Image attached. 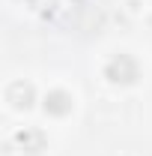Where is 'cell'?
Returning <instances> with one entry per match:
<instances>
[{"mask_svg": "<svg viewBox=\"0 0 152 156\" xmlns=\"http://www.w3.org/2000/svg\"><path fill=\"white\" fill-rule=\"evenodd\" d=\"M104 75L111 78L114 84H131L137 78V60L131 54H116L107 66H104Z\"/></svg>", "mask_w": 152, "mask_h": 156, "instance_id": "cell-1", "label": "cell"}, {"mask_svg": "<svg viewBox=\"0 0 152 156\" xmlns=\"http://www.w3.org/2000/svg\"><path fill=\"white\" fill-rule=\"evenodd\" d=\"M6 99L12 102V108H30V105H33V84L15 81V84L6 90Z\"/></svg>", "mask_w": 152, "mask_h": 156, "instance_id": "cell-2", "label": "cell"}, {"mask_svg": "<svg viewBox=\"0 0 152 156\" xmlns=\"http://www.w3.org/2000/svg\"><path fill=\"white\" fill-rule=\"evenodd\" d=\"M45 111H48V114H57V117L69 114V111H72V96H69L66 90H51V93L45 96Z\"/></svg>", "mask_w": 152, "mask_h": 156, "instance_id": "cell-3", "label": "cell"}, {"mask_svg": "<svg viewBox=\"0 0 152 156\" xmlns=\"http://www.w3.org/2000/svg\"><path fill=\"white\" fill-rule=\"evenodd\" d=\"M18 144L27 153H39V150H45V135L39 129H24V132H18Z\"/></svg>", "mask_w": 152, "mask_h": 156, "instance_id": "cell-4", "label": "cell"}]
</instances>
